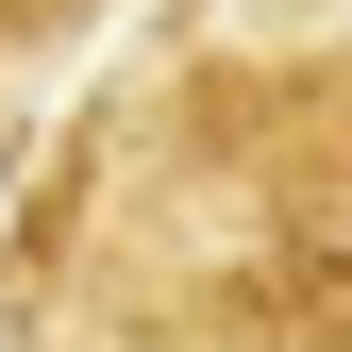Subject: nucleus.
I'll return each mask as SVG.
<instances>
[{
    "mask_svg": "<svg viewBox=\"0 0 352 352\" xmlns=\"http://www.w3.org/2000/svg\"><path fill=\"white\" fill-rule=\"evenodd\" d=\"M84 17H101V0H0V51H67Z\"/></svg>",
    "mask_w": 352,
    "mask_h": 352,
    "instance_id": "f257e3e1",
    "label": "nucleus"
},
{
    "mask_svg": "<svg viewBox=\"0 0 352 352\" xmlns=\"http://www.w3.org/2000/svg\"><path fill=\"white\" fill-rule=\"evenodd\" d=\"M51 352H101V336H51Z\"/></svg>",
    "mask_w": 352,
    "mask_h": 352,
    "instance_id": "f03ea898",
    "label": "nucleus"
},
{
    "mask_svg": "<svg viewBox=\"0 0 352 352\" xmlns=\"http://www.w3.org/2000/svg\"><path fill=\"white\" fill-rule=\"evenodd\" d=\"M336 352H352V336H336Z\"/></svg>",
    "mask_w": 352,
    "mask_h": 352,
    "instance_id": "7ed1b4c3",
    "label": "nucleus"
}]
</instances>
